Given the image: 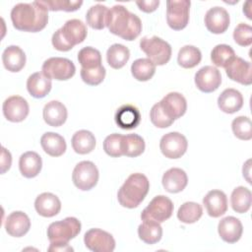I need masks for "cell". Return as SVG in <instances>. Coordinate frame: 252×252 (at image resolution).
<instances>
[{"label":"cell","instance_id":"obj_34","mask_svg":"<svg viewBox=\"0 0 252 252\" xmlns=\"http://www.w3.org/2000/svg\"><path fill=\"white\" fill-rule=\"evenodd\" d=\"M251 191L244 187L238 186L233 189L230 196L231 207L238 214L246 213L251 207Z\"/></svg>","mask_w":252,"mask_h":252},{"label":"cell","instance_id":"obj_29","mask_svg":"<svg viewBox=\"0 0 252 252\" xmlns=\"http://www.w3.org/2000/svg\"><path fill=\"white\" fill-rule=\"evenodd\" d=\"M42 150L51 157H60L66 151L65 139L54 132H46L40 138Z\"/></svg>","mask_w":252,"mask_h":252},{"label":"cell","instance_id":"obj_2","mask_svg":"<svg viewBox=\"0 0 252 252\" xmlns=\"http://www.w3.org/2000/svg\"><path fill=\"white\" fill-rule=\"evenodd\" d=\"M106 27L111 33L129 41L137 38L142 32L140 18L122 5H114L109 9Z\"/></svg>","mask_w":252,"mask_h":252},{"label":"cell","instance_id":"obj_25","mask_svg":"<svg viewBox=\"0 0 252 252\" xmlns=\"http://www.w3.org/2000/svg\"><path fill=\"white\" fill-rule=\"evenodd\" d=\"M218 105L224 113H234L243 106V96L235 89H225L218 98Z\"/></svg>","mask_w":252,"mask_h":252},{"label":"cell","instance_id":"obj_6","mask_svg":"<svg viewBox=\"0 0 252 252\" xmlns=\"http://www.w3.org/2000/svg\"><path fill=\"white\" fill-rule=\"evenodd\" d=\"M140 47L155 65H164L171 57V46L158 36H144L140 40Z\"/></svg>","mask_w":252,"mask_h":252},{"label":"cell","instance_id":"obj_46","mask_svg":"<svg viewBox=\"0 0 252 252\" xmlns=\"http://www.w3.org/2000/svg\"><path fill=\"white\" fill-rule=\"evenodd\" d=\"M150 118L152 123L158 128H167L173 123V120L168 118L162 111L158 102L153 105L150 111Z\"/></svg>","mask_w":252,"mask_h":252},{"label":"cell","instance_id":"obj_16","mask_svg":"<svg viewBox=\"0 0 252 252\" xmlns=\"http://www.w3.org/2000/svg\"><path fill=\"white\" fill-rule=\"evenodd\" d=\"M205 26L209 32L215 34L224 32L229 27V14L222 7H213L205 15Z\"/></svg>","mask_w":252,"mask_h":252},{"label":"cell","instance_id":"obj_48","mask_svg":"<svg viewBox=\"0 0 252 252\" xmlns=\"http://www.w3.org/2000/svg\"><path fill=\"white\" fill-rule=\"evenodd\" d=\"M12 164V157L9 151H7L4 147H2L1 153V173H5L7 170L10 169Z\"/></svg>","mask_w":252,"mask_h":252},{"label":"cell","instance_id":"obj_14","mask_svg":"<svg viewBox=\"0 0 252 252\" xmlns=\"http://www.w3.org/2000/svg\"><path fill=\"white\" fill-rule=\"evenodd\" d=\"M221 83L220 72L214 66H204L195 74V85L203 93H213Z\"/></svg>","mask_w":252,"mask_h":252},{"label":"cell","instance_id":"obj_38","mask_svg":"<svg viewBox=\"0 0 252 252\" xmlns=\"http://www.w3.org/2000/svg\"><path fill=\"white\" fill-rule=\"evenodd\" d=\"M203 215V208L195 202H185L180 206L177 212L178 220L183 223H194L200 220Z\"/></svg>","mask_w":252,"mask_h":252},{"label":"cell","instance_id":"obj_8","mask_svg":"<svg viewBox=\"0 0 252 252\" xmlns=\"http://www.w3.org/2000/svg\"><path fill=\"white\" fill-rule=\"evenodd\" d=\"M98 177L97 167L90 160H83L77 163L72 174L74 185L82 191H88L94 188L98 181Z\"/></svg>","mask_w":252,"mask_h":252},{"label":"cell","instance_id":"obj_11","mask_svg":"<svg viewBox=\"0 0 252 252\" xmlns=\"http://www.w3.org/2000/svg\"><path fill=\"white\" fill-rule=\"evenodd\" d=\"M84 242L88 249L94 252H112L115 248L113 236L100 228H91L84 235Z\"/></svg>","mask_w":252,"mask_h":252},{"label":"cell","instance_id":"obj_39","mask_svg":"<svg viewBox=\"0 0 252 252\" xmlns=\"http://www.w3.org/2000/svg\"><path fill=\"white\" fill-rule=\"evenodd\" d=\"M78 61L83 69H94L102 65L100 52L91 46H86L78 52Z\"/></svg>","mask_w":252,"mask_h":252},{"label":"cell","instance_id":"obj_37","mask_svg":"<svg viewBox=\"0 0 252 252\" xmlns=\"http://www.w3.org/2000/svg\"><path fill=\"white\" fill-rule=\"evenodd\" d=\"M202 60V53L199 48L193 45H185L181 47L177 55L178 64L185 69L196 67Z\"/></svg>","mask_w":252,"mask_h":252},{"label":"cell","instance_id":"obj_12","mask_svg":"<svg viewBox=\"0 0 252 252\" xmlns=\"http://www.w3.org/2000/svg\"><path fill=\"white\" fill-rule=\"evenodd\" d=\"M188 147L187 139L178 132H169L163 135L159 142V149L167 158H181Z\"/></svg>","mask_w":252,"mask_h":252},{"label":"cell","instance_id":"obj_35","mask_svg":"<svg viewBox=\"0 0 252 252\" xmlns=\"http://www.w3.org/2000/svg\"><path fill=\"white\" fill-rule=\"evenodd\" d=\"M108 12L109 9L102 4L92 6L86 14L87 24L94 30H102L106 27Z\"/></svg>","mask_w":252,"mask_h":252},{"label":"cell","instance_id":"obj_22","mask_svg":"<svg viewBox=\"0 0 252 252\" xmlns=\"http://www.w3.org/2000/svg\"><path fill=\"white\" fill-rule=\"evenodd\" d=\"M34 208L38 215L44 218L56 216L61 210V202L59 198L49 192L39 194L34 201Z\"/></svg>","mask_w":252,"mask_h":252},{"label":"cell","instance_id":"obj_23","mask_svg":"<svg viewBox=\"0 0 252 252\" xmlns=\"http://www.w3.org/2000/svg\"><path fill=\"white\" fill-rule=\"evenodd\" d=\"M161 183L163 188L169 193L181 192L188 183L186 172L178 167H172L165 171L162 175Z\"/></svg>","mask_w":252,"mask_h":252},{"label":"cell","instance_id":"obj_19","mask_svg":"<svg viewBox=\"0 0 252 252\" xmlns=\"http://www.w3.org/2000/svg\"><path fill=\"white\" fill-rule=\"evenodd\" d=\"M203 204L210 217L219 218L227 211V198L220 190H211L203 198Z\"/></svg>","mask_w":252,"mask_h":252},{"label":"cell","instance_id":"obj_24","mask_svg":"<svg viewBox=\"0 0 252 252\" xmlns=\"http://www.w3.org/2000/svg\"><path fill=\"white\" fill-rule=\"evenodd\" d=\"M42 115L47 125L59 127L65 123L68 112L66 106L62 102L58 100H51L44 105Z\"/></svg>","mask_w":252,"mask_h":252},{"label":"cell","instance_id":"obj_10","mask_svg":"<svg viewBox=\"0 0 252 252\" xmlns=\"http://www.w3.org/2000/svg\"><path fill=\"white\" fill-rule=\"evenodd\" d=\"M190 5L189 0L166 2V22L169 28L174 31H181L186 28L189 22Z\"/></svg>","mask_w":252,"mask_h":252},{"label":"cell","instance_id":"obj_45","mask_svg":"<svg viewBox=\"0 0 252 252\" xmlns=\"http://www.w3.org/2000/svg\"><path fill=\"white\" fill-rule=\"evenodd\" d=\"M233 39L240 46H249L252 43V28L240 23L233 31Z\"/></svg>","mask_w":252,"mask_h":252},{"label":"cell","instance_id":"obj_31","mask_svg":"<svg viewBox=\"0 0 252 252\" xmlns=\"http://www.w3.org/2000/svg\"><path fill=\"white\" fill-rule=\"evenodd\" d=\"M73 150L80 155H86L91 152L95 147L96 141L94 135L88 130L77 131L71 140Z\"/></svg>","mask_w":252,"mask_h":252},{"label":"cell","instance_id":"obj_1","mask_svg":"<svg viewBox=\"0 0 252 252\" xmlns=\"http://www.w3.org/2000/svg\"><path fill=\"white\" fill-rule=\"evenodd\" d=\"M11 21L15 29L22 32H37L48 23V10L40 3H19L11 11Z\"/></svg>","mask_w":252,"mask_h":252},{"label":"cell","instance_id":"obj_30","mask_svg":"<svg viewBox=\"0 0 252 252\" xmlns=\"http://www.w3.org/2000/svg\"><path fill=\"white\" fill-rule=\"evenodd\" d=\"M139 238L147 244H155L161 239L162 228L159 222L153 220H144L138 226Z\"/></svg>","mask_w":252,"mask_h":252},{"label":"cell","instance_id":"obj_42","mask_svg":"<svg viewBox=\"0 0 252 252\" xmlns=\"http://www.w3.org/2000/svg\"><path fill=\"white\" fill-rule=\"evenodd\" d=\"M40 3L48 11H65L74 12L77 11L83 4V1H71V0H51L40 1Z\"/></svg>","mask_w":252,"mask_h":252},{"label":"cell","instance_id":"obj_17","mask_svg":"<svg viewBox=\"0 0 252 252\" xmlns=\"http://www.w3.org/2000/svg\"><path fill=\"white\" fill-rule=\"evenodd\" d=\"M158 103L166 116L173 121L183 116L187 109L186 98L176 92L167 94Z\"/></svg>","mask_w":252,"mask_h":252},{"label":"cell","instance_id":"obj_36","mask_svg":"<svg viewBox=\"0 0 252 252\" xmlns=\"http://www.w3.org/2000/svg\"><path fill=\"white\" fill-rule=\"evenodd\" d=\"M156 72V65L148 58H139L131 65L132 76L140 82H146L153 78Z\"/></svg>","mask_w":252,"mask_h":252},{"label":"cell","instance_id":"obj_44","mask_svg":"<svg viewBox=\"0 0 252 252\" xmlns=\"http://www.w3.org/2000/svg\"><path fill=\"white\" fill-rule=\"evenodd\" d=\"M81 78L82 80L90 86L99 85L105 78V68L101 65L94 69H81Z\"/></svg>","mask_w":252,"mask_h":252},{"label":"cell","instance_id":"obj_33","mask_svg":"<svg viewBox=\"0 0 252 252\" xmlns=\"http://www.w3.org/2000/svg\"><path fill=\"white\" fill-rule=\"evenodd\" d=\"M121 150L123 156L136 158L142 155L145 151L144 139L138 134H128L123 135Z\"/></svg>","mask_w":252,"mask_h":252},{"label":"cell","instance_id":"obj_27","mask_svg":"<svg viewBox=\"0 0 252 252\" xmlns=\"http://www.w3.org/2000/svg\"><path fill=\"white\" fill-rule=\"evenodd\" d=\"M51 80L41 72L32 74L27 80V89L30 94L35 98H42L51 91Z\"/></svg>","mask_w":252,"mask_h":252},{"label":"cell","instance_id":"obj_32","mask_svg":"<svg viewBox=\"0 0 252 252\" xmlns=\"http://www.w3.org/2000/svg\"><path fill=\"white\" fill-rule=\"evenodd\" d=\"M130 58L128 47L120 43L112 44L106 51V61L113 69H120L126 65Z\"/></svg>","mask_w":252,"mask_h":252},{"label":"cell","instance_id":"obj_13","mask_svg":"<svg viewBox=\"0 0 252 252\" xmlns=\"http://www.w3.org/2000/svg\"><path fill=\"white\" fill-rule=\"evenodd\" d=\"M227 77L241 85L249 86L252 84V67L249 61L241 57L234 56L224 67Z\"/></svg>","mask_w":252,"mask_h":252},{"label":"cell","instance_id":"obj_5","mask_svg":"<svg viewBox=\"0 0 252 252\" xmlns=\"http://www.w3.org/2000/svg\"><path fill=\"white\" fill-rule=\"evenodd\" d=\"M81 231V222L74 217L51 222L47 228V236L51 244H68Z\"/></svg>","mask_w":252,"mask_h":252},{"label":"cell","instance_id":"obj_47","mask_svg":"<svg viewBox=\"0 0 252 252\" xmlns=\"http://www.w3.org/2000/svg\"><path fill=\"white\" fill-rule=\"evenodd\" d=\"M139 9L145 13H152L157 10V8L159 5L158 0H148V1H137L136 2Z\"/></svg>","mask_w":252,"mask_h":252},{"label":"cell","instance_id":"obj_4","mask_svg":"<svg viewBox=\"0 0 252 252\" xmlns=\"http://www.w3.org/2000/svg\"><path fill=\"white\" fill-rule=\"evenodd\" d=\"M88 34L86 25L78 19L68 20L57 30L51 38L52 45L59 51H69L76 44L83 42Z\"/></svg>","mask_w":252,"mask_h":252},{"label":"cell","instance_id":"obj_3","mask_svg":"<svg viewBox=\"0 0 252 252\" xmlns=\"http://www.w3.org/2000/svg\"><path fill=\"white\" fill-rule=\"evenodd\" d=\"M150 189V182L146 175L142 173H132L120 187L117 193L119 204L128 209L138 207Z\"/></svg>","mask_w":252,"mask_h":252},{"label":"cell","instance_id":"obj_20","mask_svg":"<svg viewBox=\"0 0 252 252\" xmlns=\"http://www.w3.org/2000/svg\"><path fill=\"white\" fill-rule=\"evenodd\" d=\"M31 228V220L27 214L21 211L11 213L5 220V229L13 237L24 236Z\"/></svg>","mask_w":252,"mask_h":252},{"label":"cell","instance_id":"obj_18","mask_svg":"<svg viewBox=\"0 0 252 252\" xmlns=\"http://www.w3.org/2000/svg\"><path fill=\"white\" fill-rule=\"evenodd\" d=\"M218 232L220 238L227 243L237 242L243 232L241 221L235 217H225L220 220L218 225Z\"/></svg>","mask_w":252,"mask_h":252},{"label":"cell","instance_id":"obj_9","mask_svg":"<svg viewBox=\"0 0 252 252\" xmlns=\"http://www.w3.org/2000/svg\"><path fill=\"white\" fill-rule=\"evenodd\" d=\"M172 201L163 195L156 196L141 214L142 220H153L158 222H163L168 220L173 213Z\"/></svg>","mask_w":252,"mask_h":252},{"label":"cell","instance_id":"obj_15","mask_svg":"<svg viewBox=\"0 0 252 252\" xmlns=\"http://www.w3.org/2000/svg\"><path fill=\"white\" fill-rule=\"evenodd\" d=\"M3 114L8 121L21 122L29 114L30 107L28 101L20 95H12L3 102Z\"/></svg>","mask_w":252,"mask_h":252},{"label":"cell","instance_id":"obj_28","mask_svg":"<svg viewBox=\"0 0 252 252\" xmlns=\"http://www.w3.org/2000/svg\"><path fill=\"white\" fill-rule=\"evenodd\" d=\"M42 160L40 156L32 151L24 153L19 159V168L26 178L35 177L41 170Z\"/></svg>","mask_w":252,"mask_h":252},{"label":"cell","instance_id":"obj_26","mask_svg":"<svg viewBox=\"0 0 252 252\" xmlns=\"http://www.w3.org/2000/svg\"><path fill=\"white\" fill-rule=\"evenodd\" d=\"M2 62L8 71L16 73L25 67L26 54L21 47L17 45H10L3 51Z\"/></svg>","mask_w":252,"mask_h":252},{"label":"cell","instance_id":"obj_41","mask_svg":"<svg viewBox=\"0 0 252 252\" xmlns=\"http://www.w3.org/2000/svg\"><path fill=\"white\" fill-rule=\"evenodd\" d=\"M231 128L234 136L240 140L248 141L252 138V123L247 116H238L232 120Z\"/></svg>","mask_w":252,"mask_h":252},{"label":"cell","instance_id":"obj_7","mask_svg":"<svg viewBox=\"0 0 252 252\" xmlns=\"http://www.w3.org/2000/svg\"><path fill=\"white\" fill-rule=\"evenodd\" d=\"M41 71L50 80L66 81L75 75L76 67L68 58L50 57L43 62Z\"/></svg>","mask_w":252,"mask_h":252},{"label":"cell","instance_id":"obj_49","mask_svg":"<svg viewBox=\"0 0 252 252\" xmlns=\"http://www.w3.org/2000/svg\"><path fill=\"white\" fill-rule=\"evenodd\" d=\"M48 251H73V248L68 244H51Z\"/></svg>","mask_w":252,"mask_h":252},{"label":"cell","instance_id":"obj_21","mask_svg":"<svg viewBox=\"0 0 252 252\" xmlns=\"http://www.w3.org/2000/svg\"><path fill=\"white\" fill-rule=\"evenodd\" d=\"M114 119L118 127L130 130L139 126L141 122V113L136 106L132 104H123L117 109Z\"/></svg>","mask_w":252,"mask_h":252},{"label":"cell","instance_id":"obj_40","mask_svg":"<svg viewBox=\"0 0 252 252\" xmlns=\"http://www.w3.org/2000/svg\"><path fill=\"white\" fill-rule=\"evenodd\" d=\"M234 56H236L234 50L227 44H218L211 52V60L217 67L224 68Z\"/></svg>","mask_w":252,"mask_h":252},{"label":"cell","instance_id":"obj_43","mask_svg":"<svg viewBox=\"0 0 252 252\" xmlns=\"http://www.w3.org/2000/svg\"><path fill=\"white\" fill-rule=\"evenodd\" d=\"M122 137L123 135L113 133L108 135L103 142V150L104 152L112 157V158H118L123 156L122 150H121V143H122Z\"/></svg>","mask_w":252,"mask_h":252}]
</instances>
